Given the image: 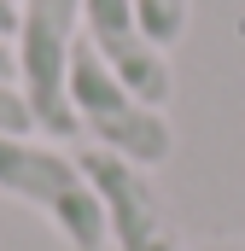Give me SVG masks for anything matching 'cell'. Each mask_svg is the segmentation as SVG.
Instances as JSON below:
<instances>
[{"mask_svg":"<svg viewBox=\"0 0 245 251\" xmlns=\"http://www.w3.org/2000/svg\"><path fill=\"white\" fill-rule=\"evenodd\" d=\"M0 199L29 204L35 216L53 222L70 251H105V204L88 181L82 158L64 152L59 140L35 134H0Z\"/></svg>","mask_w":245,"mask_h":251,"instance_id":"obj_1","label":"cell"},{"mask_svg":"<svg viewBox=\"0 0 245 251\" xmlns=\"http://www.w3.org/2000/svg\"><path fill=\"white\" fill-rule=\"evenodd\" d=\"M70 111H76V128H82L99 152L122 158V164L158 170V164H170V152H175L170 111L146 105L122 76H111L88 41H76V53H70Z\"/></svg>","mask_w":245,"mask_h":251,"instance_id":"obj_2","label":"cell"},{"mask_svg":"<svg viewBox=\"0 0 245 251\" xmlns=\"http://www.w3.org/2000/svg\"><path fill=\"white\" fill-rule=\"evenodd\" d=\"M76 24H82V0H18V35H12L18 76L12 82L41 140L76 134V111H70V53L82 41Z\"/></svg>","mask_w":245,"mask_h":251,"instance_id":"obj_3","label":"cell"},{"mask_svg":"<svg viewBox=\"0 0 245 251\" xmlns=\"http://www.w3.org/2000/svg\"><path fill=\"white\" fill-rule=\"evenodd\" d=\"M76 158H82L88 181L99 193V204H105V240H111V251H187L181 222H175L164 187L152 181V170L122 164V158L99 152V146H88Z\"/></svg>","mask_w":245,"mask_h":251,"instance_id":"obj_4","label":"cell"},{"mask_svg":"<svg viewBox=\"0 0 245 251\" xmlns=\"http://www.w3.org/2000/svg\"><path fill=\"white\" fill-rule=\"evenodd\" d=\"M82 41L99 53V64L122 76L146 105H170L175 94V70H170V53L146 35L134 0H82Z\"/></svg>","mask_w":245,"mask_h":251,"instance_id":"obj_5","label":"cell"},{"mask_svg":"<svg viewBox=\"0 0 245 251\" xmlns=\"http://www.w3.org/2000/svg\"><path fill=\"white\" fill-rule=\"evenodd\" d=\"M134 12H140L146 35H152L164 53L181 41V35H187V24H193V0H134Z\"/></svg>","mask_w":245,"mask_h":251,"instance_id":"obj_6","label":"cell"},{"mask_svg":"<svg viewBox=\"0 0 245 251\" xmlns=\"http://www.w3.org/2000/svg\"><path fill=\"white\" fill-rule=\"evenodd\" d=\"M0 134H35V117L18 94V82H0Z\"/></svg>","mask_w":245,"mask_h":251,"instance_id":"obj_7","label":"cell"},{"mask_svg":"<svg viewBox=\"0 0 245 251\" xmlns=\"http://www.w3.org/2000/svg\"><path fill=\"white\" fill-rule=\"evenodd\" d=\"M18 35V0H0V41Z\"/></svg>","mask_w":245,"mask_h":251,"instance_id":"obj_8","label":"cell"},{"mask_svg":"<svg viewBox=\"0 0 245 251\" xmlns=\"http://www.w3.org/2000/svg\"><path fill=\"white\" fill-rule=\"evenodd\" d=\"M18 76V64H12V41H0V82H12Z\"/></svg>","mask_w":245,"mask_h":251,"instance_id":"obj_9","label":"cell"},{"mask_svg":"<svg viewBox=\"0 0 245 251\" xmlns=\"http://www.w3.org/2000/svg\"><path fill=\"white\" fill-rule=\"evenodd\" d=\"M198 251H245V240H210V246H198Z\"/></svg>","mask_w":245,"mask_h":251,"instance_id":"obj_10","label":"cell"}]
</instances>
